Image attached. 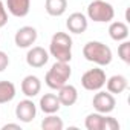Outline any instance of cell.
Segmentation results:
<instances>
[{
	"label": "cell",
	"mask_w": 130,
	"mask_h": 130,
	"mask_svg": "<svg viewBox=\"0 0 130 130\" xmlns=\"http://www.w3.org/2000/svg\"><path fill=\"white\" fill-rule=\"evenodd\" d=\"M49 54L55 61L71 63L72 60V37L68 32H55L49 43Z\"/></svg>",
	"instance_id": "6da1fadb"
},
{
	"label": "cell",
	"mask_w": 130,
	"mask_h": 130,
	"mask_svg": "<svg viewBox=\"0 0 130 130\" xmlns=\"http://www.w3.org/2000/svg\"><path fill=\"white\" fill-rule=\"evenodd\" d=\"M83 57L96 64V66H109L112 63V58H113V54H112V49L101 43V41H87L83 47Z\"/></svg>",
	"instance_id": "7a4b0ae2"
},
{
	"label": "cell",
	"mask_w": 130,
	"mask_h": 130,
	"mask_svg": "<svg viewBox=\"0 0 130 130\" xmlns=\"http://www.w3.org/2000/svg\"><path fill=\"white\" fill-rule=\"evenodd\" d=\"M72 75V69H71V64L69 63H64V61H55L51 69L46 72L44 75V83L49 89L58 90L61 86H64L69 78Z\"/></svg>",
	"instance_id": "3957f363"
},
{
	"label": "cell",
	"mask_w": 130,
	"mask_h": 130,
	"mask_svg": "<svg viewBox=\"0 0 130 130\" xmlns=\"http://www.w3.org/2000/svg\"><path fill=\"white\" fill-rule=\"evenodd\" d=\"M115 17V9L109 2L92 0L87 6V19L95 23H109Z\"/></svg>",
	"instance_id": "277c9868"
},
{
	"label": "cell",
	"mask_w": 130,
	"mask_h": 130,
	"mask_svg": "<svg viewBox=\"0 0 130 130\" xmlns=\"http://www.w3.org/2000/svg\"><path fill=\"white\" fill-rule=\"evenodd\" d=\"M106 72L104 69L100 68H93V69H89L83 74L81 77V86L89 90V92H96V90H101L106 84Z\"/></svg>",
	"instance_id": "5b68a950"
},
{
	"label": "cell",
	"mask_w": 130,
	"mask_h": 130,
	"mask_svg": "<svg viewBox=\"0 0 130 130\" xmlns=\"http://www.w3.org/2000/svg\"><path fill=\"white\" fill-rule=\"evenodd\" d=\"M92 106H93L95 112H100L103 115H109L115 110L116 100L110 92L96 90V93L93 95V100H92Z\"/></svg>",
	"instance_id": "8992f818"
},
{
	"label": "cell",
	"mask_w": 130,
	"mask_h": 130,
	"mask_svg": "<svg viewBox=\"0 0 130 130\" xmlns=\"http://www.w3.org/2000/svg\"><path fill=\"white\" fill-rule=\"evenodd\" d=\"M37 37H38V32H37V29L34 26H22L15 32L14 41H15L17 47L26 49V47H31L37 41Z\"/></svg>",
	"instance_id": "52a82bcc"
},
{
	"label": "cell",
	"mask_w": 130,
	"mask_h": 130,
	"mask_svg": "<svg viewBox=\"0 0 130 130\" xmlns=\"http://www.w3.org/2000/svg\"><path fill=\"white\" fill-rule=\"evenodd\" d=\"M49 61V52L41 46H31L26 54V63L28 66L34 69H40Z\"/></svg>",
	"instance_id": "ba28073f"
},
{
	"label": "cell",
	"mask_w": 130,
	"mask_h": 130,
	"mask_svg": "<svg viewBox=\"0 0 130 130\" xmlns=\"http://www.w3.org/2000/svg\"><path fill=\"white\" fill-rule=\"evenodd\" d=\"M37 115V106L34 104L32 100L26 98L22 100L17 106H15V116L19 121L22 122H31Z\"/></svg>",
	"instance_id": "9c48e42d"
},
{
	"label": "cell",
	"mask_w": 130,
	"mask_h": 130,
	"mask_svg": "<svg viewBox=\"0 0 130 130\" xmlns=\"http://www.w3.org/2000/svg\"><path fill=\"white\" fill-rule=\"evenodd\" d=\"M89 26V19L83 12H72L66 20V28L72 34H83Z\"/></svg>",
	"instance_id": "30bf717a"
},
{
	"label": "cell",
	"mask_w": 130,
	"mask_h": 130,
	"mask_svg": "<svg viewBox=\"0 0 130 130\" xmlns=\"http://www.w3.org/2000/svg\"><path fill=\"white\" fill-rule=\"evenodd\" d=\"M57 96H58L61 106H68V107H71V106H74V104L77 103V100H78V90H77L75 86L66 83L64 86H61V87L58 89Z\"/></svg>",
	"instance_id": "8fae6325"
},
{
	"label": "cell",
	"mask_w": 130,
	"mask_h": 130,
	"mask_svg": "<svg viewBox=\"0 0 130 130\" xmlns=\"http://www.w3.org/2000/svg\"><path fill=\"white\" fill-rule=\"evenodd\" d=\"M41 90V81L35 75H26L22 81V92L28 98H34Z\"/></svg>",
	"instance_id": "7c38bea8"
},
{
	"label": "cell",
	"mask_w": 130,
	"mask_h": 130,
	"mask_svg": "<svg viewBox=\"0 0 130 130\" xmlns=\"http://www.w3.org/2000/svg\"><path fill=\"white\" fill-rule=\"evenodd\" d=\"M8 11L14 17H26L31 11V0H6Z\"/></svg>",
	"instance_id": "4fadbf2b"
},
{
	"label": "cell",
	"mask_w": 130,
	"mask_h": 130,
	"mask_svg": "<svg viewBox=\"0 0 130 130\" xmlns=\"http://www.w3.org/2000/svg\"><path fill=\"white\" fill-rule=\"evenodd\" d=\"M104 86L107 87V92H110L112 95H119L127 89L128 81H127V78L124 75L118 74V75H112L110 78H107Z\"/></svg>",
	"instance_id": "5bb4252c"
},
{
	"label": "cell",
	"mask_w": 130,
	"mask_h": 130,
	"mask_svg": "<svg viewBox=\"0 0 130 130\" xmlns=\"http://www.w3.org/2000/svg\"><path fill=\"white\" fill-rule=\"evenodd\" d=\"M40 109L43 113L49 115V113H57L61 107L60 104V100L55 93H44L41 98H40Z\"/></svg>",
	"instance_id": "9a60e30c"
},
{
	"label": "cell",
	"mask_w": 130,
	"mask_h": 130,
	"mask_svg": "<svg viewBox=\"0 0 130 130\" xmlns=\"http://www.w3.org/2000/svg\"><path fill=\"white\" fill-rule=\"evenodd\" d=\"M109 35L115 41H124L128 38V26L124 22H112L109 26Z\"/></svg>",
	"instance_id": "2e32d148"
},
{
	"label": "cell",
	"mask_w": 130,
	"mask_h": 130,
	"mask_svg": "<svg viewBox=\"0 0 130 130\" xmlns=\"http://www.w3.org/2000/svg\"><path fill=\"white\" fill-rule=\"evenodd\" d=\"M44 9L51 17H61L68 9V0H46Z\"/></svg>",
	"instance_id": "e0dca14e"
},
{
	"label": "cell",
	"mask_w": 130,
	"mask_h": 130,
	"mask_svg": "<svg viewBox=\"0 0 130 130\" xmlns=\"http://www.w3.org/2000/svg\"><path fill=\"white\" fill-rule=\"evenodd\" d=\"M15 84L11 83V81H0V104H6V103H11L14 98H15Z\"/></svg>",
	"instance_id": "ac0fdd59"
},
{
	"label": "cell",
	"mask_w": 130,
	"mask_h": 130,
	"mask_svg": "<svg viewBox=\"0 0 130 130\" xmlns=\"http://www.w3.org/2000/svg\"><path fill=\"white\" fill-rule=\"evenodd\" d=\"M103 124H104V115L100 112L89 113L84 121V125L87 130H103Z\"/></svg>",
	"instance_id": "d6986e66"
},
{
	"label": "cell",
	"mask_w": 130,
	"mask_h": 130,
	"mask_svg": "<svg viewBox=\"0 0 130 130\" xmlns=\"http://www.w3.org/2000/svg\"><path fill=\"white\" fill-rule=\"evenodd\" d=\"M63 127H64L63 119L60 116H57L55 113H49L41 121V128L43 130H63Z\"/></svg>",
	"instance_id": "ffe728a7"
},
{
	"label": "cell",
	"mask_w": 130,
	"mask_h": 130,
	"mask_svg": "<svg viewBox=\"0 0 130 130\" xmlns=\"http://www.w3.org/2000/svg\"><path fill=\"white\" fill-rule=\"evenodd\" d=\"M118 57L124 61V63H130V41L124 40L121 41V44L118 46Z\"/></svg>",
	"instance_id": "44dd1931"
},
{
	"label": "cell",
	"mask_w": 130,
	"mask_h": 130,
	"mask_svg": "<svg viewBox=\"0 0 130 130\" xmlns=\"http://www.w3.org/2000/svg\"><path fill=\"white\" fill-rule=\"evenodd\" d=\"M119 128V122L109 116V115H104V124H103V130H118Z\"/></svg>",
	"instance_id": "7402d4cb"
},
{
	"label": "cell",
	"mask_w": 130,
	"mask_h": 130,
	"mask_svg": "<svg viewBox=\"0 0 130 130\" xmlns=\"http://www.w3.org/2000/svg\"><path fill=\"white\" fill-rule=\"evenodd\" d=\"M8 23V12H6V6L5 3L0 0V28H3Z\"/></svg>",
	"instance_id": "603a6c76"
},
{
	"label": "cell",
	"mask_w": 130,
	"mask_h": 130,
	"mask_svg": "<svg viewBox=\"0 0 130 130\" xmlns=\"http://www.w3.org/2000/svg\"><path fill=\"white\" fill-rule=\"evenodd\" d=\"M8 66H9V57H8V54L3 52V51H0V72H3Z\"/></svg>",
	"instance_id": "cb8c5ba5"
},
{
	"label": "cell",
	"mask_w": 130,
	"mask_h": 130,
	"mask_svg": "<svg viewBox=\"0 0 130 130\" xmlns=\"http://www.w3.org/2000/svg\"><path fill=\"white\" fill-rule=\"evenodd\" d=\"M2 128H3V130H8V128H15V130H22L20 124H5V125H3Z\"/></svg>",
	"instance_id": "d4e9b609"
}]
</instances>
